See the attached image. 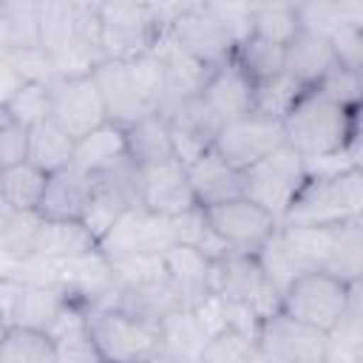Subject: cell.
<instances>
[{
  "label": "cell",
  "instance_id": "cell-1",
  "mask_svg": "<svg viewBox=\"0 0 363 363\" xmlns=\"http://www.w3.org/2000/svg\"><path fill=\"white\" fill-rule=\"evenodd\" d=\"M284 139L303 159L346 156L354 139V111L318 88H306L284 116Z\"/></svg>",
  "mask_w": 363,
  "mask_h": 363
},
{
  "label": "cell",
  "instance_id": "cell-2",
  "mask_svg": "<svg viewBox=\"0 0 363 363\" xmlns=\"http://www.w3.org/2000/svg\"><path fill=\"white\" fill-rule=\"evenodd\" d=\"M363 216V173L352 164L326 173H309L292 199L281 224L329 227Z\"/></svg>",
  "mask_w": 363,
  "mask_h": 363
},
{
  "label": "cell",
  "instance_id": "cell-3",
  "mask_svg": "<svg viewBox=\"0 0 363 363\" xmlns=\"http://www.w3.org/2000/svg\"><path fill=\"white\" fill-rule=\"evenodd\" d=\"M210 292L235 303H250L261 315V320L275 315L284 301L281 286L267 275L258 252H238V250L210 264Z\"/></svg>",
  "mask_w": 363,
  "mask_h": 363
},
{
  "label": "cell",
  "instance_id": "cell-4",
  "mask_svg": "<svg viewBox=\"0 0 363 363\" xmlns=\"http://www.w3.org/2000/svg\"><path fill=\"white\" fill-rule=\"evenodd\" d=\"M164 31L167 28L150 3L108 0L102 6V51L111 60H136L150 54Z\"/></svg>",
  "mask_w": 363,
  "mask_h": 363
},
{
  "label": "cell",
  "instance_id": "cell-5",
  "mask_svg": "<svg viewBox=\"0 0 363 363\" xmlns=\"http://www.w3.org/2000/svg\"><path fill=\"white\" fill-rule=\"evenodd\" d=\"M281 309L309 326L332 332L349 309V284L326 269H306L284 289Z\"/></svg>",
  "mask_w": 363,
  "mask_h": 363
},
{
  "label": "cell",
  "instance_id": "cell-6",
  "mask_svg": "<svg viewBox=\"0 0 363 363\" xmlns=\"http://www.w3.org/2000/svg\"><path fill=\"white\" fill-rule=\"evenodd\" d=\"M306 179H309L306 159L295 147L281 145L278 150H272L267 159H261L247 170V196L255 199L261 207H267L278 221H284L292 199L298 196Z\"/></svg>",
  "mask_w": 363,
  "mask_h": 363
},
{
  "label": "cell",
  "instance_id": "cell-7",
  "mask_svg": "<svg viewBox=\"0 0 363 363\" xmlns=\"http://www.w3.org/2000/svg\"><path fill=\"white\" fill-rule=\"evenodd\" d=\"M88 323H91L94 340L105 360L136 363V360L156 357V349H159V326L156 323L139 320L113 306L88 309Z\"/></svg>",
  "mask_w": 363,
  "mask_h": 363
},
{
  "label": "cell",
  "instance_id": "cell-8",
  "mask_svg": "<svg viewBox=\"0 0 363 363\" xmlns=\"http://www.w3.org/2000/svg\"><path fill=\"white\" fill-rule=\"evenodd\" d=\"M258 352L261 360L275 363H323L329 360V332L278 309L261 320Z\"/></svg>",
  "mask_w": 363,
  "mask_h": 363
},
{
  "label": "cell",
  "instance_id": "cell-9",
  "mask_svg": "<svg viewBox=\"0 0 363 363\" xmlns=\"http://www.w3.org/2000/svg\"><path fill=\"white\" fill-rule=\"evenodd\" d=\"M204 213L210 227L230 244V250H238V252H261L264 244L281 227V221L250 196H238V199L204 207Z\"/></svg>",
  "mask_w": 363,
  "mask_h": 363
},
{
  "label": "cell",
  "instance_id": "cell-10",
  "mask_svg": "<svg viewBox=\"0 0 363 363\" xmlns=\"http://www.w3.org/2000/svg\"><path fill=\"white\" fill-rule=\"evenodd\" d=\"M173 244H176V235H173L170 216H159L142 204L128 207L116 218V224L99 238V247L111 261L125 258V255H136V252L162 255Z\"/></svg>",
  "mask_w": 363,
  "mask_h": 363
},
{
  "label": "cell",
  "instance_id": "cell-11",
  "mask_svg": "<svg viewBox=\"0 0 363 363\" xmlns=\"http://www.w3.org/2000/svg\"><path fill=\"white\" fill-rule=\"evenodd\" d=\"M51 119L62 125L74 139H82L94 128L105 125L111 116L96 77H57L51 82Z\"/></svg>",
  "mask_w": 363,
  "mask_h": 363
},
{
  "label": "cell",
  "instance_id": "cell-12",
  "mask_svg": "<svg viewBox=\"0 0 363 363\" xmlns=\"http://www.w3.org/2000/svg\"><path fill=\"white\" fill-rule=\"evenodd\" d=\"M286 145L284 139V122L261 116V113H247L241 119L224 122L218 136H216V150L227 156L235 167L250 170L261 159H267L272 150Z\"/></svg>",
  "mask_w": 363,
  "mask_h": 363
},
{
  "label": "cell",
  "instance_id": "cell-13",
  "mask_svg": "<svg viewBox=\"0 0 363 363\" xmlns=\"http://www.w3.org/2000/svg\"><path fill=\"white\" fill-rule=\"evenodd\" d=\"M139 204L159 216H179L199 207L187 164L173 156L167 162L139 167Z\"/></svg>",
  "mask_w": 363,
  "mask_h": 363
},
{
  "label": "cell",
  "instance_id": "cell-14",
  "mask_svg": "<svg viewBox=\"0 0 363 363\" xmlns=\"http://www.w3.org/2000/svg\"><path fill=\"white\" fill-rule=\"evenodd\" d=\"M57 286L68 295V301H74L85 309H96L116 289L113 261L102 252V247L74 255V258H65V261H60Z\"/></svg>",
  "mask_w": 363,
  "mask_h": 363
},
{
  "label": "cell",
  "instance_id": "cell-15",
  "mask_svg": "<svg viewBox=\"0 0 363 363\" xmlns=\"http://www.w3.org/2000/svg\"><path fill=\"white\" fill-rule=\"evenodd\" d=\"M167 34L187 51L193 54L196 60H201L204 65L210 68H218L224 65L230 57H233V48H235V37L233 31L204 6V9H196L184 17H179Z\"/></svg>",
  "mask_w": 363,
  "mask_h": 363
},
{
  "label": "cell",
  "instance_id": "cell-16",
  "mask_svg": "<svg viewBox=\"0 0 363 363\" xmlns=\"http://www.w3.org/2000/svg\"><path fill=\"white\" fill-rule=\"evenodd\" d=\"M170 122V133H173V145H176V156L187 164L193 162L199 153H204L207 147L216 145V136L221 130V119L210 111V105L201 96L193 99H182L173 102L162 111Z\"/></svg>",
  "mask_w": 363,
  "mask_h": 363
},
{
  "label": "cell",
  "instance_id": "cell-17",
  "mask_svg": "<svg viewBox=\"0 0 363 363\" xmlns=\"http://www.w3.org/2000/svg\"><path fill=\"white\" fill-rule=\"evenodd\" d=\"M190 184L199 199V207H213L238 196H247V170L235 167L216 147H207L193 162H187Z\"/></svg>",
  "mask_w": 363,
  "mask_h": 363
},
{
  "label": "cell",
  "instance_id": "cell-18",
  "mask_svg": "<svg viewBox=\"0 0 363 363\" xmlns=\"http://www.w3.org/2000/svg\"><path fill=\"white\" fill-rule=\"evenodd\" d=\"M102 306L122 309V312H128V315H133L139 320H147V323L159 326V320L164 315H170L179 306H187V303L182 301V295L170 284V278L162 275V278L139 281V284H116V289L111 292V298Z\"/></svg>",
  "mask_w": 363,
  "mask_h": 363
},
{
  "label": "cell",
  "instance_id": "cell-19",
  "mask_svg": "<svg viewBox=\"0 0 363 363\" xmlns=\"http://www.w3.org/2000/svg\"><path fill=\"white\" fill-rule=\"evenodd\" d=\"M201 99L210 105V111L221 122H233V119H241V116L252 113V108H255V82L233 60H227L224 65L213 68Z\"/></svg>",
  "mask_w": 363,
  "mask_h": 363
},
{
  "label": "cell",
  "instance_id": "cell-20",
  "mask_svg": "<svg viewBox=\"0 0 363 363\" xmlns=\"http://www.w3.org/2000/svg\"><path fill=\"white\" fill-rule=\"evenodd\" d=\"M94 190H96V176H91L88 170L77 164L48 173V184L40 201V216L43 218H82Z\"/></svg>",
  "mask_w": 363,
  "mask_h": 363
},
{
  "label": "cell",
  "instance_id": "cell-21",
  "mask_svg": "<svg viewBox=\"0 0 363 363\" xmlns=\"http://www.w3.org/2000/svg\"><path fill=\"white\" fill-rule=\"evenodd\" d=\"M207 340L210 335L196 318L193 306H179L159 320V349L153 360H173V363L199 360L201 363V352Z\"/></svg>",
  "mask_w": 363,
  "mask_h": 363
},
{
  "label": "cell",
  "instance_id": "cell-22",
  "mask_svg": "<svg viewBox=\"0 0 363 363\" xmlns=\"http://www.w3.org/2000/svg\"><path fill=\"white\" fill-rule=\"evenodd\" d=\"M162 62H164V74H167V102L162 105V111L173 102H182V99H193V96H201L204 94V85L213 74L210 65H204L201 60H196L193 54H187L167 31L164 37L159 40L156 45Z\"/></svg>",
  "mask_w": 363,
  "mask_h": 363
},
{
  "label": "cell",
  "instance_id": "cell-23",
  "mask_svg": "<svg viewBox=\"0 0 363 363\" xmlns=\"http://www.w3.org/2000/svg\"><path fill=\"white\" fill-rule=\"evenodd\" d=\"M94 77H96V82H99V91H102L108 116H111L113 122L130 125V122H136L139 116L150 113V111L145 108V102L139 99V91H136V85H133L128 60H111V57H105V60L94 68Z\"/></svg>",
  "mask_w": 363,
  "mask_h": 363
},
{
  "label": "cell",
  "instance_id": "cell-24",
  "mask_svg": "<svg viewBox=\"0 0 363 363\" xmlns=\"http://www.w3.org/2000/svg\"><path fill=\"white\" fill-rule=\"evenodd\" d=\"M125 162H130L125 125H119L113 119H108L105 125H99L91 133H85L82 139H77L74 164L88 170L91 176H105V173L122 167Z\"/></svg>",
  "mask_w": 363,
  "mask_h": 363
},
{
  "label": "cell",
  "instance_id": "cell-25",
  "mask_svg": "<svg viewBox=\"0 0 363 363\" xmlns=\"http://www.w3.org/2000/svg\"><path fill=\"white\" fill-rule=\"evenodd\" d=\"M164 275L179 289L182 301L193 306L210 292V258L193 244H173L164 250Z\"/></svg>",
  "mask_w": 363,
  "mask_h": 363
},
{
  "label": "cell",
  "instance_id": "cell-26",
  "mask_svg": "<svg viewBox=\"0 0 363 363\" xmlns=\"http://www.w3.org/2000/svg\"><path fill=\"white\" fill-rule=\"evenodd\" d=\"M125 136H128V156L136 167L159 164V162H167L176 156L170 122L162 111L145 113L136 122L125 125Z\"/></svg>",
  "mask_w": 363,
  "mask_h": 363
},
{
  "label": "cell",
  "instance_id": "cell-27",
  "mask_svg": "<svg viewBox=\"0 0 363 363\" xmlns=\"http://www.w3.org/2000/svg\"><path fill=\"white\" fill-rule=\"evenodd\" d=\"M337 65L335 45L329 37L315 34V31H301L289 45H286V71L306 88H315L332 68Z\"/></svg>",
  "mask_w": 363,
  "mask_h": 363
},
{
  "label": "cell",
  "instance_id": "cell-28",
  "mask_svg": "<svg viewBox=\"0 0 363 363\" xmlns=\"http://www.w3.org/2000/svg\"><path fill=\"white\" fill-rule=\"evenodd\" d=\"M99 247V238L82 218H45L37 235V250L54 261H65Z\"/></svg>",
  "mask_w": 363,
  "mask_h": 363
},
{
  "label": "cell",
  "instance_id": "cell-29",
  "mask_svg": "<svg viewBox=\"0 0 363 363\" xmlns=\"http://www.w3.org/2000/svg\"><path fill=\"white\" fill-rule=\"evenodd\" d=\"M48 173L34 162L0 167V207L6 210H40Z\"/></svg>",
  "mask_w": 363,
  "mask_h": 363
},
{
  "label": "cell",
  "instance_id": "cell-30",
  "mask_svg": "<svg viewBox=\"0 0 363 363\" xmlns=\"http://www.w3.org/2000/svg\"><path fill=\"white\" fill-rule=\"evenodd\" d=\"M0 363H60L51 332L11 323L0 326Z\"/></svg>",
  "mask_w": 363,
  "mask_h": 363
},
{
  "label": "cell",
  "instance_id": "cell-31",
  "mask_svg": "<svg viewBox=\"0 0 363 363\" xmlns=\"http://www.w3.org/2000/svg\"><path fill=\"white\" fill-rule=\"evenodd\" d=\"M37 0H0V51L40 48Z\"/></svg>",
  "mask_w": 363,
  "mask_h": 363
},
{
  "label": "cell",
  "instance_id": "cell-32",
  "mask_svg": "<svg viewBox=\"0 0 363 363\" xmlns=\"http://www.w3.org/2000/svg\"><path fill=\"white\" fill-rule=\"evenodd\" d=\"M252 82H264L269 77H278L286 71V45L272 43L258 34H247L235 43L233 57H230Z\"/></svg>",
  "mask_w": 363,
  "mask_h": 363
},
{
  "label": "cell",
  "instance_id": "cell-33",
  "mask_svg": "<svg viewBox=\"0 0 363 363\" xmlns=\"http://www.w3.org/2000/svg\"><path fill=\"white\" fill-rule=\"evenodd\" d=\"M74 150H77V139L54 119H45L31 128L28 162L43 167L45 173H57V170L74 164Z\"/></svg>",
  "mask_w": 363,
  "mask_h": 363
},
{
  "label": "cell",
  "instance_id": "cell-34",
  "mask_svg": "<svg viewBox=\"0 0 363 363\" xmlns=\"http://www.w3.org/2000/svg\"><path fill=\"white\" fill-rule=\"evenodd\" d=\"M323 269L337 275L346 284H354L363 278V224H360V218L335 224L332 250H329Z\"/></svg>",
  "mask_w": 363,
  "mask_h": 363
},
{
  "label": "cell",
  "instance_id": "cell-35",
  "mask_svg": "<svg viewBox=\"0 0 363 363\" xmlns=\"http://www.w3.org/2000/svg\"><path fill=\"white\" fill-rule=\"evenodd\" d=\"M65 303H68V295L57 284H48V286L26 284L11 323H23V326H34V329L51 332V326L57 323V318L65 309Z\"/></svg>",
  "mask_w": 363,
  "mask_h": 363
},
{
  "label": "cell",
  "instance_id": "cell-36",
  "mask_svg": "<svg viewBox=\"0 0 363 363\" xmlns=\"http://www.w3.org/2000/svg\"><path fill=\"white\" fill-rule=\"evenodd\" d=\"M40 210H6L0 207V258L17 261L37 250V235L43 227Z\"/></svg>",
  "mask_w": 363,
  "mask_h": 363
},
{
  "label": "cell",
  "instance_id": "cell-37",
  "mask_svg": "<svg viewBox=\"0 0 363 363\" xmlns=\"http://www.w3.org/2000/svg\"><path fill=\"white\" fill-rule=\"evenodd\" d=\"M303 31L301 11L295 0H261L252 6V31L272 43L289 45Z\"/></svg>",
  "mask_w": 363,
  "mask_h": 363
},
{
  "label": "cell",
  "instance_id": "cell-38",
  "mask_svg": "<svg viewBox=\"0 0 363 363\" xmlns=\"http://www.w3.org/2000/svg\"><path fill=\"white\" fill-rule=\"evenodd\" d=\"M303 91H306V85H301L289 71H281L278 77L255 82V108H252V113L284 122V116L292 111V105L301 99Z\"/></svg>",
  "mask_w": 363,
  "mask_h": 363
},
{
  "label": "cell",
  "instance_id": "cell-39",
  "mask_svg": "<svg viewBox=\"0 0 363 363\" xmlns=\"http://www.w3.org/2000/svg\"><path fill=\"white\" fill-rule=\"evenodd\" d=\"M133 85L139 91V99L145 102V108L150 113L162 111V105L167 102V74H164V62L159 57V51L153 48L150 54H142L136 60H128Z\"/></svg>",
  "mask_w": 363,
  "mask_h": 363
},
{
  "label": "cell",
  "instance_id": "cell-40",
  "mask_svg": "<svg viewBox=\"0 0 363 363\" xmlns=\"http://www.w3.org/2000/svg\"><path fill=\"white\" fill-rule=\"evenodd\" d=\"M40 11V40L43 48L57 54L74 40V23H77V9L71 0H37Z\"/></svg>",
  "mask_w": 363,
  "mask_h": 363
},
{
  "label": "cell",
  "instance_id": "cell-41",
  "mask_svg": "<svg viewBox=\"0 0 363 363\" xmlns=\"http://www.w3.org/2000/svg\"><path fill=\"white\" fill-rule=\"evenodd\" d=\"M250 360H261L258 337H250L233 326L213 335L201 352V363H250Z\"/></svg>",
  "mask_w": 363,
  "mask_h": 363
},
{
  "label": "cell",
  "instance_id": "cell-42",
  "mask_svg": "<svg viewBox=\"0 0 363 363\" xmlns=\"http://www.w3.org/2000/svg\"><path fill=\"white\" fill-rule=\"evenodd\" d=\"M0 111L28 128L51 119V82H26L9 102L0 105Z\"/></svg>",
  "mask_w": 363,
  "mask_h": 363
},
{
  "label": "cell",
  "instance_id": "cell-43",
  "mask_svg": "<svg viewBox=\"0 0 363 363\" xmlns=\"http://www.w3.org/2000/svg\"><path fill=\"white\" fill-rule=\"evenodd\" d=\"M0 62L14 68L26 82H54L57 79V65L54 54L40 48H20V51H0Z\"/></svg>",
  "mask_w": 363,
  "mask_h": 363
},
{
  "label": "cell",
  "instance_id": "cell-44",
  "mask_svg": "<svg viewBox=\"0 0 363 363\" xmlns=\"http://www.w3.org/2000/svg\"><path fill=\"white\" fill-rule=\"evenodd\" d=\"M102 60H105V51L99 45L79 43V40H71L62 51L54 54L57 77H85V74H94V68Z\"/></svg>",
  "mask_w": 363,
  "mask_h": 363
},
{
  "label": "cell",
  "instance_id": "cell-45",
  "mask_svg": "<svg viewBox=\"0 0 363 363\" xmlns=\"http://www.w3.org/2000/svg\"><path fill=\"white\" fill-rule=\"evenodd\" d=\"M28 142H31V128L0 111V167L20 164L28 159Z\"/></svg>",
  "mask_w": 363,
  "mask_h": 363
},
{
  "label": "cell",
  "instance_id": "cell-46",
  "mask_svg": "<svg viewBox=\"0 0 363 363\" xmlns=\"http://www.w3.org/2000/svg\"><path fill=\"white\" fill-rule=\"evenodd\" d=\"M318 91H323L326 96H332L335 102L340 105H349V108H357L363 102V77L343 68L340 62L315 85Z\"/></svg>",
  "mask_w": 363,
  "mask_h": 363
},
{
  "label": "cell",
  "instance_id": "cell-47",
  "mask_svg": "<svg viewBox=\"0 0 363 363\" xmlns=\"http://www.w3.org/2000/svg\"><path fill=\"white\" fill-rule=\"evenodd\" d=\"M332 45H335V57L343 68L354 71L363 77V26L357 23H346L340 26L332 37Z\"/></svg>",
  "mask_w": 363,
  "mask_h": 363
},
{
  "label": "cell",
  "instance_id": "cell-48",
  "mask_svg": "<svg viewBox=\"0 0 363 363\" xmlns=\"http://www.w3.org/2000/svg\"><path fill=\"white\" fill-rule=\"evenodd\" d=\"M252 0H207V9L233 31L235 40L252 31Z\"/></svg>",
  "mask_w": 363,
  "mask_h": 363
},
{
  "label": "cell",
  "instance_id": "cell-49",
  "mask_svg": "<svg viewBox=\"0 0 363 363\" xmlns=\"http://www.w3.org/2000/svg\"><path fill=\"white\" fill-rule=\"evenodd\" d=\"M150 6L156 11V17L162 20V26L170 28L179 17H184V14L196 11V9H204L207 0H150Z\"/></svg>",
  "mask_w": 363,
  "mask_h": 363
},
{
  "label": "cell",
  "instance_id": "cell-50",
  "mask_svg": "<svg viewBox=\"0 0 363 363\" xmlns=\"http://www.w3.org/2000/svg\"><path fill=\"white\" fill-rule=\"evenodd\" d=\"M349 164L363 173V142H354V145L349 147Z\"/></svg>",
  "mask_w": 363,
  "mask_h": 363
},
{
  "label": "cell",
  "instance_id": "cell-51",
  "mask_svg": "<svg viewBox=\"0 0 363 363\" xmlns=\"http://www.w3.org/2000/svg\"><path fill=\"white\" fill-rule=\"evenodd\" d=\"M105 3H108V0H71V6H74L77 11H102Z\"/></svg>",
  "mask_w": 363,
  "mask_h": 363
},
{
  "label": "cell",
  "instance_id": "cell-52",
  "mask_svg": "<svg viewBox=\"0 0 363 363\" xmlns=\"http://www.w3.org/2000/svg\"><path fill=\"white\" fill-rule=\"evenodd\" d=\"M352 111H354V139H352V145H354V142H363V102Z\"/></svg>",
  "mask_w": 363,
  "mask_h": 363
},
{
  "label": "cell",
  "instance_id": "cell-53",
  "mask_svg": "<svg viewBox=\"0 0 363 363\" xmlns=\"http://www.w3.org/2000/svg\"><path fill=\"white\" fill-rule=\"evenodd\" d=\"M125 3H150V0H125Z\"/></svg>",
  "mask_w": 363,
  "mask_h": 363
},
{
  "label": "cell",
  "instance_id": "cell-54",
  "mask_svg": "<svg viewBox=\"0 0 363 363\" xmlns=\"http://www.w3.org/2000/svg\"><path fill=\"white\" fill-rule=\"evenodd\" d=\"M252 3H261V0H252Z\"/></svg>",
  "mask_w": 363,
  "mask_h": 363
}]
</instances>
